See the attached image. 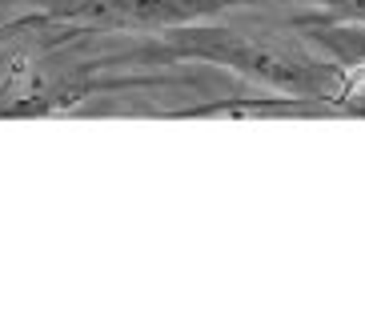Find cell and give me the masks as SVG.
<instances>
[{
	"mask_svg": "<svg viewBox=\"0 0 365 321\" xmlns=\"http://www.w3.org/2000/svg\"><path fill=\"white\" fill-rule=\"evenodd\" d=\"M173 64V61H201L217 64L229 73L257 81V85L273 88V93L289 96H309V101H337V64H322L313 56L297 53V49H273L253 36H241L221 24H177L157 36V44H145L137 53L117 56V64Z\"/></svg>",
	"mask_w": 365,
	"mask_h": 321,
	"instance_id": "6da1fadb",
	"label": "cell"
},
{
	"mask_svg": "<svg viewBox=\"0 0 365 321\" xmlns=\"http://www.w3.org/2000/svg\"><path fill=\"white\" fill-rule=\"evenodd\" d=\"M241 4H261V0H85L65 12V21H81L88 29H177V24L209 21L217 12L241 9Z\"/></svg>",
	"mask_w": 365,
	"mask_h": 321,
	"instance_id": "7a4b0ae2",
	"label": "cell"
},
{
	"mask_svg": "<svg viewBox=\"0 0 365 321\" xmlns=\"http://www.w3.org/2000/svg\"><path fill=\"white\" fill-rule=\"evenodd\" d=\"M297 4H309V16H297L293 29H305V24H357L365 29V0H297Z\"/></svg>",
	"mask_w": 365,
	"mask_h": 321,
	"instance_id": "3957f363",
	"label": "cell"
}]
</instances>
